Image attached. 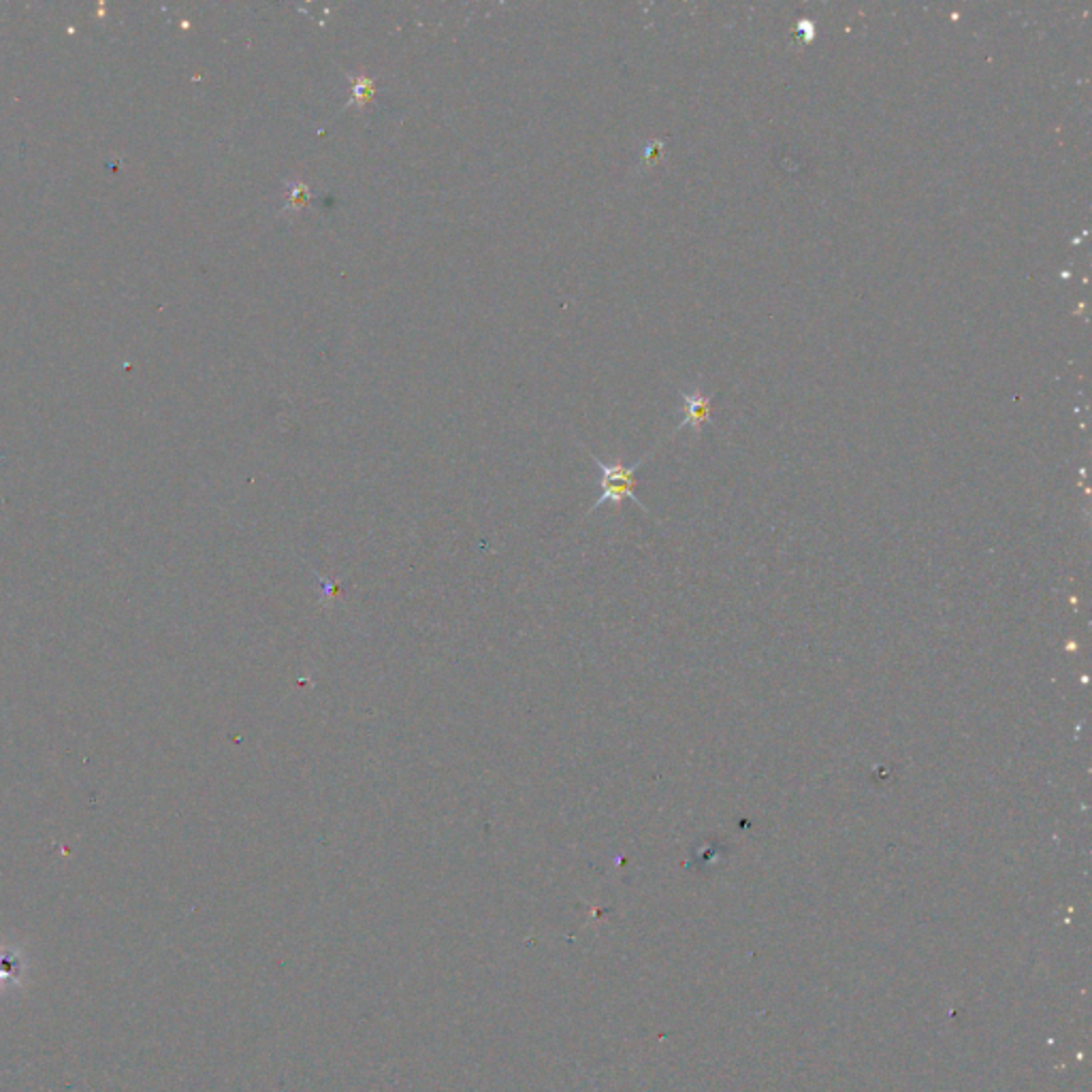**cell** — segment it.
Wrapping results in <instances>:
<instances>
[{"mask_svg": "<svg viewBox=\"0 0 1092 1092\" xmlns=\"http://www.w3.org/2000/svg\"><path fill=\"white\" fill-rule=\"evenodd\" d=\"M376 96V80L370 75H352L351 77V101L348 108L363 109L374 101Z\"/></svg>", "mask_w": 1092, "mask_h": 1092, "instance_id": "cell-3", "label": "cell"}, {"mask_svg": "<svg viewBox=\"0 0 1092 1092\" xmlns=\"http://www.w3.org/2000/svg\"><path fill=\"white\" fill-rule=\"evenodd\" d=\"M711 398L707 395H702L700 391H692V393H683V410H685V417L679 423V427L674 429V433H679L685 427H692L695 433H700L702 425H707L711 421Z\"/></svg>", "mask_w": 1092, "mask_h": 1092, "instance_id": "cell-2", "label": "cell"}, {"mask_svg": "<svg viewBox=\"0 0 1092 1092\" xmlns=\"http://www.w3.org/2000/svg\"><path fill=\"white\" fill-rule=\"evenodd\" d=\"M664 146H666L664 141H651L643 154V164H653L657 158H660Z\"/></svg>", "mask_w": 1092, "mask_h": 1092, "instance_id": "cell-5", "label": "cell"}, {"mask_svg": "<svg viewBox=\"0 0 1092 1092\" xmlns=\"http://www.w3.org/2000/svg\"><path fill=\"white\" fill-rule=\"evenodd\" d=\"M307 203H310V186H307L305 182H288L284 192L282 214H288V211H302L307 207Z\"/></svg>", "mask_w": 1092, "mask_h": 1092, "instance_id": "cell-4", "label": "cell"}, {"mask_svg": "<svg viewBox=\"0 0 1092 1092\" xmlns=\"http://www.w3.org/2000/svg\"><path fill=\"white\" fill-rule=\"evenodd\" d=\"M587 452H589V457L595 461L597 470H600V473H602L600 476L602 493H600V497L595 499V504L592 506V510L589 512H595L604 504H613L615 508H619L623 499H632L638 508H643L644 512H651L643 504L641 497L636 496V470L641 468L643 463L653 455V452H646V455L643 459H638L634 466H623V463H619V461L606 463L602 459H597L592 450H587Z\"/></svg>", "mask_w": 1092, "mask_h": 1092, "instance_id": "cell-1", "label": "cell"}]
</instances>
